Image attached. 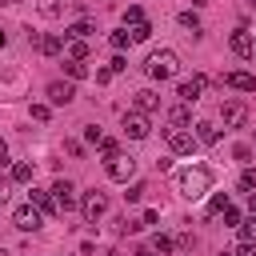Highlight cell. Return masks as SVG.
<instances>
[{
	"label": "cell",
	"mask_w": 256,
	"mask_h": 256,
	"mask_svg": "<svg viewBox=\"0 0 256 256\" xmlns=\"http://www.w3.org/2000/svg\"><path fill=\"white\" fill-rule=\"evenodd\" d=\"M208 188H212V172L204 164H192V168H180L176 172V192L180 196L200 200V196H208Z\"/></svg>",
	"instance_id": "6da1fadb"
},
{
	"label": "cell",
	"mask_w": 256,
	"mask_h": 256,
	"mask_svg": "<svg viewBox=\"0 0 256 256\" xmlns=\"http://www.w3.org/2000/svg\"><path fill=\"white\" fill-rule=\"evenodd\" d=\"M144 72H148L152 80H172V76L180 72V56H176L172 48H160V52H152V56L144 60Z\"/></svg>",
	"instance_id": "7a4b0ae2"
},
{
	"label": "cell",
	"mask_w": 256,
	"mask_h": 256,
	"mask_svg": "<svg viewBox=\"0 0 256 256\" xmlns=\"http://www.w3.org/2000/svg\"><path fill=\"white\" fill-rule=\"evenodd\" d=\"M164 140H168V152L172 156H192L196 152V136L188 128H164Z\"/></svg>",
	"instance_id": "3957f363"
},
{
	"label": "cell",
	"mask_w": 256,
	"mask_h": 256,
	"mask_svg": "<svg viewBox=\"0 0 256 256\" xmlns=\"http://www.w3.org/2000/svg\"><path fill=\"white\" fill-rule=\"evenodd\" d=\"M80 212H84V220H88V224H96V220L108 212V196H104L100 188L84 192V196H80Z\"/></svg>",
	"instance_id": "277c9868"
},
{
	"label": "cell",
	"mask_w": 256,
	"mask_h": 256,
	"mask_svg": "<svg viewBox=\"0 0 256 256\" xmlns=\"http://www.w3.org/2000/svg\"><path fill=\"white\" fill-rule=\"evenodd\" d=\"M40 220H44V212H40L32 200L16 204V212H12V224H16L20 232H36V228H40Z\"/></svg>",
	"instance_id": "5b68a950"
},
{
	"label": "cell",
	"mask_w": 256,
	"mask_h": 256,
	"mask_svg": "<svg viewBox=\"0 0 256 256\" xmlns=\"http://www.w3.org/2000/svg\"><path fill=\"white\" fill-rule=\"evenodd\" d=\"M104 168H108V180H116V184H128L136 176V160L132 156H112V160H104Z\"/></svg>",
	"instance_id": "8992f818"
},
{
	"label": "cell",
	"mask_w": 256,
	"mask_h": 256,
	"mask_svg": "<svg viewBox=\"0 0 256 256\" xmlns=\"http://www.w3.org/2000/svg\"><path fill=\"white\" fill-rule=\"evenodd\" d=\"M48 192H52V200H56V212H60V216L76 208V184H72V180H56Z\"/></svg>",
	"instance_id": "52a82bcc"
},
{
	"label": "cell",
	"mask_w": 256,
	"mask_h": 256,
	"mask_svg": "<svg viewBox=\"0 0 256 256\" xmlns=\"http://www.w3.org/2000/svg\"><path fill=\"white\" fill-rule=\"evenodd\" d=\"M124 136H132V140H144L148 132H152V124H148V116L144 112H124Z\"/></svg>",
	"instance_id": "ba28073f"
},
{
	"label": "cell",
	"mask_w": 256,
	"mask_h": 256,
	"mask_svg": "<svg viewBox=\"0 0 256 256\" xmlns=\"http://www.w3.org/2000/svg\"><path fill=\"white\" fill-rule=\"evenodd\" d=\"M48 100H52L56 108L72 104V100H76V84H72V80H52V84H48Z\"/></svg>",
	"instance_id": "9c48e42d"
},
{
	"label": "cell",
	"mask_w": 256,
	"mask_h": 256,
	"mask_svg": "<svg viewBox=\"0 0 256 256\" xmlns=\"http://www.w3.org/2000/svg\"><path fill=\"white\" fill-rule=\"evenodd\" d=\"M220 120H224V128H240V124L248 120V108H244L240 100H224V104H220Z\"/></svg>",
	"instance_id": "30bf717a"
},
{
	"label": "cell",
	"mask_w": 256,
	"mask_h": 256,
	"mask_svg": "<svg viewBox=\"0 0 256 256\" xmlns=\"http://www.w3.org/2000/svg\"><path fill=\"white\" fill-rule=\"evenodd\" d=\"M228 48L240 56V60H248V56H256V48H252V32L248 28H236L232 36H228Z\"/></svg>",
	"instance_id": "8fae6325"
},
{
	"label": "cell",
	"mask_w": 256,
	"mask_h": 256,
	"mask_svg": "<svg viewBox=\"0 0 256 256\" xmlns=\"http://www.w3.org/2000/svg\"><path fill=\"white\" fill-rule=\"evenodd\" d=\"M204 88H208V76H192V80H180V92H176V96H180L184 104H196V100L204 96Z\"/></svg>",
	"instance_id": "7c38bea8"
},
{
	"label": "cell",
	"mask_w": 256,
	"mask_h": 256,
	"mask_svg": "<svg viewBox=\"0 0 256 256\" xmlns=\"http://www.w3.org/2000/svg\"><path fill=\"white\" fill-rule=\"evenodd\" d=\"M224 84L236 92H256V76L252 72H224Z\"/></svg>",
	"instance_id": "4fadbf2b"
},
{
	"label": "cell",
	"mask_w": 256,
	"mask_h": 256,
	"mask_svg": "<svg viewBox=\"0 0 256 256\" xmlns=\"http://www.w3.org/2000/svg\"><path fill=\"white\" fill-rule=\"evenodd\" d=\"M192 136H196V144H216V140H220V128H216L212 120H196V132H192Z\"/></svg>",
	"instance_id": "5bb4252c"
},
{
	"label": "cell",
	"mask_w": 256,
	"mask_h": 256,
	"mask_svg": "<svg viewBox=\"0 0 256 256\" xmlns=\"http://www.w3.org/2000/svg\"><path fill=\"white\" fill-rule=\"evenodd\" d=\"M156 108H160V96H156V92H148V88H140V92H136V112H144V116H148V112H156Z\"/></svg>",
	"instance_id": "9a60e30c"
},
{
	"label": "cell",
	"mask_w": 256,
	"mask_h": 256,
	"mask_svg": "<svg viewBox=\"0 0 256 256\" xmlns=\"http://www.w3.org/2000/svg\"><path fill=\"white\" fill-rule=\"evenodd\" d=\"M28 200H32L40 212H56V200H52V192H44V188H32V192H28Z\"/></svg>",
	"instance_id": "2e32d148"
},
{
	"label": "cell",
	"mask_w": 256,
	"mask_h": 256,
	"mask_svg": "<svg viewBox=\"0 0 256 256\" xmlns=\"http://www.w3.org/2000/svg\"><path fill=\"white\" fill-rule=\"evenodd\" d=\"M148 248H152V252H156V256H168V252H172V248H176V240H172V236H164V232H156V236H152V240H148Z\"/></svg>",
	"instance_id": "e0dca14e"
},
{
	"label": "cell",
	"mask_w": 256,
	"mask_h": 256,
	"mask_svg": "<svg viewBox=\"0 0 256 256\" xmlns=\"http://www.w3.org/2000/svg\"><path fill=\"white\" fill-rule=\"evenodd\" d=\"M88 32H92V20H76V24L64 28V40H84Z\"/></svg>",
	"instance_id": "ac0fdd59"
},
{
	"label": "cell",
	"mask_w": 256,
	"mask_h": 256,
	"mask_svg": "<svg viewBox=\"0 0 256 256\" xmlns=\"http://www.w3.org/2000/svg\"><path fill=\"white\" fill-rule=\"evenodd\" d=\"M168 120H172V128H184V124L192 120V104H176V108L168 112Z\"/></svg>",
	"instance_id": "d6986e66"
},
{
	"label": "cell",
	"mask_w": 256,
	"mask_h": 256,
	"mask_svg": "<svg viewBox=\"0 0 256 256\" xmlns=\"http://www.w3.org/2000/svg\"><path fill=\"white\" fill-rule=\"evenodd\" d=\"M64 76H68V80H84V76H88V64H84V60H64Z\"/></svg>",
	"instance_id": "ffe728a7"
},
{
	"label": "cell",
	"mask_w": 256,
	"mask_h": 256,
	"mask_svg": "<svg viewBox=\"0 0 256 256\" xmlns=\"http://www.w3.org/2000/svg\"><path fill=\"white\" fill-rule=\"evenodd\" d=\"M8 176H12V184H32V164H24V160H20V164H12V172H8Z\"/></svg>",
	"instance_id": "44dd1931"
},
{
	"label": "cell",
	"mask_w": 256,
	"mask_h": 256,
	"mask_svg": "<svg viewBox=\"0 0 256 256\" xmlns=\"http://www.w3.org/2000/svg\"><path fill=\"white\" fill-rule=\"evenodd\" d=\"M128 36H132V44H144V40L152 36V24H148V20H140V24H132V28H128Z\"/></svg>",
	"instance_id": "7402d4cb"
},
{
	"label": "cell",
	"mask_w": 256,
	"mask_h": 256,
	"mask_svg": "<svg viewBox=\"0 0 256 256\" xmlns=\"http://www.w3.org/2000/svg\"><path fill=\"white\" fill-rule=\"evenodd\" d=\"M40 52H44V56H60V52H64V36H44Z\"/></svg>",
	"instance_id": "603a6c76"
},
{
	"label": "cell",
	"mask_w": 256,
	"mask_h": 256,
	"mask_svg": "<svg viewBox=\"0 0 256 256\" xmlns=\"http://www.w3.org/2000/svg\"><path fill=\"white\" fill-rule=\"evenodd\" d=\"M236 228H240V240H244V244H256V216H248V220H240Z\"/></svg>",
	"instance_id": "cb8c5ba5"
},
{
	"label": "cell",
	"mask_w": 256,
	"mask_h": 256,
	"mask_svg": "<svg viewBox=\"0 0 256 256\" xmlns=\"http://www.w3.org/2000/svg\"><path fill=\"white\" fill-rule=\"evenodd\" d=\"M144 192H148V184H144V180H136V184H128L124 200H128V204H140V200H144Z\"/></svg>",
	"instance_id": "d4e9b609"
},
{
	"label": "cell",
	"mask_w": 256,
	"mask_h": 256,
	"mask_svg": "<svg viewBox=\"0 0 256 256\" xmlns=\"http://www.w3.org/2000/svg\"><path fill=\"white\" fill-rule=\"evenodd\" d=\"M108 44H112L116 52H124V48L132 44V36H128V28H120V32H112V36H108Z\"/></svg>",
	"instance_id": "484cf974"
},
{
	"label": "cell",
	"mask_w": 256,
	"mask_h": 256,
	"mask_svg": "<svg viewBox=\"0 0 256 256\" xmlns=\"http://www.w3.org/2000/svg\"><path fill=\"white\" fill-rule=\"evenodd\" d=\"M68 60H88V44L84 40H68Z\"/></svg>",
	"instance_id": "4316f807"
},
{
	"label": "cell",
	"mask_w": 256,
	"mask_h": 256,
	"mask_svg": "<svg viewBox=\"0 0 256 256\" xmlns=\"http://www.w3.org/2000/svg\"><path fill=\"white\" fill-rule=\"evenodd\" d=\"M180 28H188V32L196 36V32H200V16H196V12H180Z\"/></svg>",
	"instance_id": "83f0119b"
},
{
	"label": "cell",
	"mask_w": 256,
	"mask_h": 256,
	"mask_svg": "<svg viewBox=\"0 0 256 256\" xmlns=\"http://www.w3.org/2000/svg\"><path fill=\"white\" fill-rule=\"evenodd\" d=\"M96 148H100V156H104V160H112V156H120V144H116V140H108V136H104V140H100Z\"/></svg>",
	"instance_id": "f1b7e54d"
},
{
	"label": "cell",
	"mask_w": 256,
	"mask_h": 256,
	"mask_svg": "<svg viewBox=\"0 0 256 256\" xmlns=\"http://www.w3.org/2000/svg\"><path fill=\"white\" fill-rule=\"evenodd\" d=\"M144 20V12H140V4H128V12H124V24L132 28V24H140Z\"/></svg>",
	"instance_id": "f546056e"
},
{
	"label": "cell",
	"mask_w": 256,
	"mask_h": 256,
	"mask_svg": "<svg viewBox=\"0 0 256 256\" xmlns=\"http://www.w3.org/2000/svg\"><path fill=\"white\" fill-rule=\"evenodd\" d=\"M252 188H256V172L244 168V172H240V192H252Z\"/></svg>",
	"instance_id": "4dcf8cb0"
},
{
	"label": "cell",
	"mask_w": 256,
	"mask_h": 256,
	"mask_svg": "<svg viewBox=\"0 0 256 256\" xmlns=\"http://www.w3.org/2000/svg\"><path fill=\"white\" fill-rule=\"evenodd\" d=\"M228 208V196H212L208 200V216H216V212H224Z\"/></svg>",
	"instance_id": "1f68e13d"
},
{
	"label": "cell",
	"mask_w": 256,
	"mask_h": 256,
	"mask_svg": "<svg viewBox=\"0 0 256 256\" xmlns=\"http://www.w3.org/2000/svg\"><path fill=\"white\" fill-rule=\"evenodd\" d=\"M232 156H236L240 164H248V160H252V148H248V144H236V148H232Z\"/></svg>",
	"instance_id": "d6a6232c"
},
{
	"label": "cell",
	"mask_w": 256,
	"mask_h": 256,
	"mask_svg": "<svg viewBox=\"0 0 256 256\" xmlns=\"http://www.w3.org/2000/svg\"><path fill=\"white\" fill-rule=\"evenodd\" d=\"M48 116H52L48 104H32V120H48Z\"/></svg>",
	"instance_id": "836d02e7"
},
{
	"label": "cell",
	"mask_w": 256,
	"mask_h": 256,
	"mask_svg": "<svg viewBox=\"0 0 256 256\" xmlns=\"http://www.w3.org/2000/svg\"><path fill=\"white\" fill-rule=\"evenodd\" d=\"M224 224H228V228H236V224H240V212H236V208H232V204H228V208H224Z\"/></svg>",
	"instance_id": "e575fe53"
},
{
	"label": "cell",
	"mask_w": 256,
	"mask_h": 256,
	"mask_svg": "<svg viewBox=\"0 0 256 256\" xmlns=\"http://www.w3.org/2000/svg\"><path fill=\"white\" fill-rule=\"evenodd\" d=\"M84 136H88V140H92V144H100V140H104V132H100V128H96V124H88V128H84Z\"/></svg>",
	"instance_id": "d590c367"
},
{
	"label": "cell",
	"mask_w": 256,
	"mask_h": 256,
	"mask_svg": "<svg viewBox=\"0 0 256 256\" xmlns=\"http://www.w3.org/2000/svg\"><path fill=\"white\" fill-rule=\"evenodd\" d=\"M64 152H68V156H76V160H80V156H84V148H80V144H76V140H64Z\"/></svg>",
	"instance_id": "8d00e7d4"
},
{
	"label": "cell",
	"mask_w": 256,
	"mask_h": 256,
	"mask_svg": "<svg viewBox=\"0 0 256 256\" xmlns=\"http://www.w3.org/2000/svg\"><path fill=\"white\" fill-rule=\"evenodd\" d=\"M40 12H44V16H56L60 4H56V0H40Z\"/></svg>",
	"instance_id": "74e56055"
},
{
	"label": "cell",
	"mask_w": 256,
	"mask_h": 256,
	"mask_svg": "<svg viewBox=\"0 0 256 256\" xmlns=\"http://www.w3.org/2000/svg\"><path fill=\"white\" fill-rule=\"evenodd\" d=\"M232 256H256V244H244V240H240V244H236V252H232Z\"/></svg>",
	"instance_id": "f35d334b"
},
{
	"label": "cell",
	"mask_w": 256,
	"mask_h": 256,
	"mask_svg": "<svg viewBox=\"0 0 256 256\" xmlns=\"http://www.w3.org/2000/svg\"><path fill=\"white\" fill-rule=\"evenodd\" d=\"M108 68H112V76H116V72H124V68H128V60H124V56H112V64H108Z\"/></svg>",
	"instance_id": "ab89813d"
},
{
	"label": "cell",
	"mask_w": 256,
	"mask_h": 256,
	"mask_svg": "<svg viewBox=\"0 0 256 256\" xmlns=\"http://www.w3.org/2000/svg\"><path fill=\"white\" fill-rule=\"evenodd\" d=\"M112 80V68H96V84H108Z\"/></svg>",
	"instance_id": "60d3db41"
},
{
	"label": "cell",
	"mask_w": 256,
	"mask_h": 256,
	"mask_svg": "<svg viewBox=\"0 0 256 256\" xmlns=\"http://www.w3.org/2000/svg\"><path fill=\"white\" fill-rule=\"evenodd\" d=\"M0 168H8V144L0 140Z\"/></svg>",
	"instance_id": "b9f144b4"
},
{
	"label": "cell",
	"mask_w": 256,
	"mask_h": 256,
	"mask_svg": "<svg viewBox=\"0 0 256 256\" xmlns=\"http://www.w3.org/2000/svg\"><path fill=\"white\" fill-rule=\"evenodd\" d=\"M0 204H8V180L0 176Z\"/></svg>",
	"instance_id": "7bdbcfd3"
},
{
	"label": "cell",
	"mask_w": 256,
	"mask_h": 256,
	"mask_svg": "<svg viewBox=\"0 0 256 256\" xmlns=\"http://www.w3.org/2000/svg\"><path fill=\"white\" fill-rule=\"evenodd\" d=\"M132 256H156V252H152V248H148V244H140V248H136V252H132Z\"/></svg>",
	"instance_id": "ee69618b"
},
{
	"label": "cell",
	"mask_w": 256,
	"mask_h": 256,
	"mask_svg": "<svg viewBox=\"0 0 256 256\" xmlns=\"http://www.w3.org/2000/svg\"><path fill=\"white\" fill-rule=\"evenodd\" d=\"M248 208H252V216H256V192H248Z\"/></svg>",
	"instance_id": "f6af8a7d"
},
{
	"label": "cell",
	"mask_w": 256,
	"mask_h": 256,
	"mask_svg": "<svg viewBox=\"0 0 256 256\" xmlns=\"http://www.w3.org/2000/svg\"><path fill=\"white\" fill-rule=\"evenodd\" d=\"M4 44H8V32H4V28H0V48H4Z\"/></svg>",
	"instance_id": "bcb514c9"
},
{
	"label": "cell",
	"mask_w": 256,
	"mask_h": 256,
	"mask_svg": "<svg viewBox=\"0 0 256 256\" xmlns=\"http://www.w3.org/2000/svg\"><path fill=\"white\" fill-rule=\"evenodd\" d=\"M252 48H256V36H252Z\"/></svg>",
	"instance_id": "7dc6e473"
},
{
	"label": "cell",
	"mask_w": 256,
	"mask_h": 256,
	"mask_svg": "<svg viewBox=\"0 0 256 256\" xmlns=\"http://www.w3.org/2000/svg\"><path fill=\"white\" fill-rule=\"evenodd\" d=\"M0 4H8V0H0Z\"/></svg>",
	"instance_id": "c3c4849f"
},
{
	"label": "cell",
	"mask_w": 256,
	"mask_h": 256,
	"mask_svg": "<svg viewBox=\"0 0 256 256\" xmlns=\"http://www.w3.org/2000/svg\"><path fill=\"white\" fill-rule=\"evenodd\" d=\"M252 144H256V136H252Z\"/></svg>",
	"instance_id": "681fc988"
}]
</instances>
